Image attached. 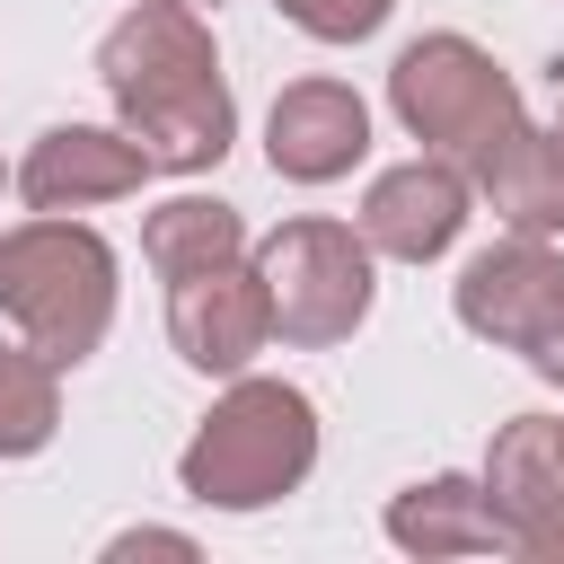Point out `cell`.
I'll return each instance as SVG.
<instances>
[{
	"instance_id": "cell-12",
	"label": "cell",
	"mask_w": 564,
	"mask_h": 564,
	"mask_svg": "<svg viewBox=\"0 0 564 564\" xmlns=\"http://www.w3.org/2000/svg\"><path fill=\"white\" fill-rule=\"evenodd\" d=\"M467 185L494 203L502 229L555 238V229H564V141H555V123L538 132V123L520 115L502 141H485V150L467 159Z\"/></svg>"
},
{
	"instance_id": "cell-9",
	"label": "cell",
	"mask_w": 564,
	"mask_h": 564,
	"mask_svg": "<svg viewBox=\"0 0 564 564\" xmlns=\"http://www.w3.org/2000/svg\"><path fill=\"white\" fill-rule=\"evenodd\" d=\"M159 167L123 123H44L18 159V203L26 212H97L141 194Z\"/></svg>"
},
{
	"instance_id": "cell-2",
	"label": "cell",
	"mask_w": 564,
	"mask_h": 564,
	"mask_svg": "<svg viewBox=\"0 0 564 564\" xmlns=\"http://www.w3.org/2000/svg\"><path fill=\"white\" fill-rule=\"evenodd\" d=\"M317 467V405L291 379H256L238 370L212 414L194 423V441L176 449V485L203 511H273L282 494H300Z\"/></svg>"
},
{
	"instance_id": "cell-13",
	"label": "cell",
	"mask_w": 564,
	"mask_h": 564,
	"mask_svg": "<svg viewBox=\"0 0 564 564\" xmlns=\"http://www.w3.org/2000/svg\"><path fill=\"white\" fill-rule=\"evenodd\" d=\"M388 546H405V555H494V546H511V529L485 502V476L441 467V476H423L388 502Z\"/></svg>"
},
{
	"instance_id": "cell-3",
	"label": "cell",
	"mask_w": 564,
	"mask_h": 564,
	"mask_svg": "<svg viewBox=\"0 0 564 564\" xmlns=\"http://www.w3.org/2000/svg\"><path fill=\"white\" fill-rule=\"evenodd\" d=\"M0 317L44 361L79 370L115 326V247L70 212H35L0 229Z\"/></svg>"
},
{
	"instance_id": "cell-8",
	"label": "cell",
	"mask_w": 564,
	"mask_h": 564,
	"mask_svg": "<svg viewBox=\"0 0 564 564\" xmlns=\"http://www.w3.org/2000/svg\"><path fill=\"white\" fill-rule=\"evenodd\" d=\"M555 300H564V256H555L546 238H529V229L476 247V256L458 264V291H449L458 326H467L476 344H494V352H529L538 326L555 317Z\"/></svg>"
},
{
	"instance_id": "cell-4",
	"label": "cell",
	"mask_w": 564,
	"mask_h": 564,
	"mask_svg": "<svg viewBox=\"0 0 564 564\" xmlns=\"http://www.w3.org/2000/svg\"><path fill=\"white\" fill-rule=\"evenodd\" d=\"M388 115L405 123V141L441 150V159H476L485 141H502L520 123V88L511 70L476 44V35H414L397 62H388Z\"/></svg>"
},
{
	"instance_id": "cell-10",
	"label": "cell",
	"mask_w": 564,
	"mask_h": 564,
	"mask_svg": "<svg viewBox=\"0 0 564 564\" xmlns=\"http://www.w3.org/2000/svg\"><path fill=\"white\" fill-rule=\"evenodd\" d=\"M370 159V106L344 79H291L264 115V167L282 185H335Z\"/></svg>"
},
{
	"instance_id": "cell-11",
	"label": "cell",
	"mask_w": 564,
	"mask_h": 564,
	"mask_svg": "<svg viewBox=\"0 0 564 564\" xmlns=\"http://www.w3.org/2000/svg\"><path fill=\"white\" fill-rule=\"evenodd\" d=\"M485 502L502 511L520 555H546L564 529V423L555 414H511L485 449Z\"/></svg>"
},
{
	"instance_id": "cell-18",
	"label": "cell",
	"mask_w": 564,
	"mask_h": 564,
	"mask_svg": "<svg viewBox=\"0 0 564 564\" xmlns=\"http://www.w3.org/2000/svg\"><path fill=\"white\" fill-rule=\"evenodd\" d=\"M520 361H529V370H538V379H546V388H564V300H555V317H546V326H538V344H529V352H520Z\"/></svg>"
},
{
	"instance_id": "cell-20",
	"label": "cell",
	"mask_w": 564,
	"mask_h": 564,
	"mask_svg": "<svg viewBox=\"0 0 564 564\" xmlns=\"http://www.w3.org/2000/svg\"><path fill=\"white\" fill-rule=\"evenodd\" d=\"M0 194H18V167H0Z\"/></svg>"
},
{
	"instance_id": "cell-7",
	"label": "cell",
	"mask_w": 564,
	"mask_h": 564,
	"mask_svg": "<svg viewBox=\"0 0 564 564\" xmlns=\"http://www.w3.org/2000/svg\"><path fill=\"white\" fill-rule=\"evenodd\" d=\"M167 344H176V361L203 370V379H238V370H256V352L273 344V300H264L256 256L167 282Z\"/></svg>"
},
{
	"instance_id": "cell-6",
	"label": "cell",
	"mask_w": 564,
	"mask_h": 564,
	"mask_svg": "<svg viewBox=\"0 0 564 564\" xmlns=\"http://www.w3.org/2000/svg\"><path fill=\"white\" fill-rule=\"evenodd\" d=\"M467 212H476V185H467V167L458 159H441V150H414V159H397V167H379L370 176V194H361V238H370V256H388V264H432V256H449L458 247V229H467Z\"/></svg>"
},
{
	"instance_id": "cell-17",
	"label": "cell",
	"mask_w": 564,
	"mask_h": 564,
	"mask_svg": "<svg viewBox=\"0 0 564 564\" xmlns=\"http://www.w3.org/2000/svg\"><path fill=\"white\" fill-rule=\"evenodd\" d=\"M106 555H115V564H123V555H176V564H194V538H185V529H115Z\"/></svg>"
},
{
	"instance_id": "cell-5",
	"label": "cell",
	"mask_w": 564,
	"mask_h": 564,
	"mask_svg": "<svg viewBox=\"0 0 564 564\" xmlns=\"http://www.w3.org/2000/svg\"><path fill=\"white\" fill-rule=\"evenodd\" d=\"M256 273L273 300V335L300 352L344 344L379 291V256L352 220H282L273 238H256Z\"/></svg>"
},
{
	"instance_id": "cell-14",
	"label": "cell",
	"mask_w": 564,
	"mask_h": 564,
	"mask_svg": "<svg viewBox=\"0 0 564 564\" xmlns=\"http://www.w3.org/2000/svg\"><path fill=\"white\" fill-rule=\"evenodd\" d=\"M238 256H256V238H247V212L220 203V194H167L141 220V264L159 282H185V273H212V264H238Z\"/></svg>"
},
{
	"instance_id": "cell-21",
	"label": "cell",
	"mask_w": 564,
	"mask_h": 564,
	"mask_svg": "<svg viewBox=\"0 0 564 564\" xmlns=\"http://www.w3.org/2000/svg\"><path fill=\"white\" fill-rule=\"evenodd\" d=\"M176 9H220V0H176Z\"/></svg>"
},
{
	"instance_id": "cell-15",
	"label": "cell",
	"mask_w": 564,
	"mask_h": 564,
	"mask_svg": "<svg viewBox=\"0 0 564 564\" xmlns=\"http://www.w3.org/2000/svg\"><path fill=\"white\" fill-rule=\"evenodd\" d=\"M62 432V361H44L26 335L0 344V458H35Z\"/></svg>"
},
{
	"instance_id": "cell-1",
	"label": "cell",
	"mask_w": 564,
	"mask_h": 564,
	"mask_svg": "<svg viewBox=\"0 0 564 564\" xmlns=\"http://www.w3.org/2000/svg\"><path fill=\"white\" fill-rule=\"evenodd\" d=\"M97 79L115 97V123L150 150L159 176H203L238 141V97L220 79L203 9L141 0L97 35Z\"/></svg>"
},
{
	"instance_id": "cell-19",
	"label": "cell",
	"mask_w": 564,
	"mask_h": 564,
	"mask_svg": "<svg viewBox=\"0 0 564 564\" xmlns=\"http://www.w3.org/2000/svg\"><path fill=\"white\" fill-rule=\"evenodd\" d=\"M555 141H564V62H555Z\"/></svg>"
},
{
	"instance_id": "cell-16",
	"label": "cell",
	"mask_w": 564,
	"mask_h": 564,
	"mask_svg": "<svg viewBox=\"0 0 564 564\" xmlns=\"http://www.w3.org/2000/svg\"><path fill=\"white\" fill-rule=\"evenodd\" d=\"M308 44H361V35H379L388 26V9L397 0H273Z\"/></svg>"
}]
</instances>
